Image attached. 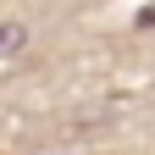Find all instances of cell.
<instances>
[{"instance_id": "obj_1", "label": "cell", "mask_w": 155, "mask_h": 155, "mask_svg": "<svg viewBox=\"0 0 155 155\" xmlns=\"http://www.w3.org/2000/svg\"><path fill=\"white\" fill-rule=\"evenodd\" d=\"M17 39H22V28H17V22H0V50H11Z\"/></svg>"}]
</instances>
